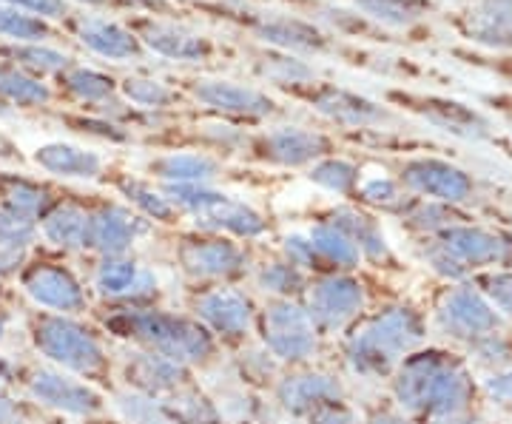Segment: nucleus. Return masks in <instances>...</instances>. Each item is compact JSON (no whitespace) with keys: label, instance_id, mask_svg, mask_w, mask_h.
Instances as JSON below:
<instances>
[{"label":"nucleus","instance_id":"obj_1","mask_svg":"<svg viewBox=\"0 0 512 424\" xmlns=\"http://www.w3.org/2000/svg\"><path fill=\"white\" fill-rule=\"evenodd\" d=\"M97 325L140 351L157 353L191 370L208 368L220 359L222 345L194 316L165 311L160 305H109L97 314Z\"/></svg>","mask_w":512,"mask_h":424},{"label":"nucleus","instance_id":"obj_2","mask_svg":"<svg viewBox=\"0 0 512 424\" xmlns=\"http://www.w3.org/2000/svg\"><path fill=\"white\" fill-rule=\"evenodd\" d=\"M26 336L32 351L52 368L66 370L92 385H106L111 379V356L97 328L80 316L29 311Z\"/></svg>","mask_w":512,"mask_h":424},{"label":"nucleus","instance_id":"obj_3","mask_svg":"<svg viewBox=\"0 0 512 424\" xmlns=\"http://www.w3.org/2000/svg\"><path fill=\"white\" fill-rule=\"evenodd\" d=\"M419 342V316L410 308H384L342 333V362L353 376L387 379Z\"/></svg>","mask_w":512,"mask_h":424},{"label":"nucleus","instance_id":"obj_4","mask_svg":"<svg viewBox=\"0 0 512 424\" xmlns=\"http://www.w3.org/2000/svg\"><path fill=\"white\" fill-rule=\"evenodd\" d=\"M256 342L282 368H305L322 351V333L302 299H265L256 311Z\"/></svg>","mask_w":512,"mask_h":424},{"label":"nucleus","instance_id":"obj_5","mask_svg":"<svg viewBox=\"0 0 512 424\" xmlns=\"http://www.w3.org/2000/svg\"><path fill=\"white\" fill-rule=\"evenodd\" d=\"M15 282L20 294L35 305V311L66 316H83L92 311V291L86 279L63 259L29 257Z\"/></svg>","mask_w":512,"mask_h":424},{"label":"nucleus","instance_id":"obj_6","mask_svg":"<svg viewBox=\"0 0 512 424\" xmlns=\"http://www.w3.org/2000/svg\"><path fill=\"white\" fill-rule=\"evenodd\" d=\"M256 302L239 285H197L188 296V314L211 333L222 348L251 342L256 328Z\"/></svg>","mask_w":512,"mask_h":424},{"label":"nucleus","instance_id":"obj_7","mask_svg":"<svg viewBox=\"0 0 512 424\" xmlns=\"http://www.w3.org/2000/svg\"><path fill=\"white\" fill-rule=\"evenodd\" d=\"M18 385L29 402L60 416L92 422L106 413V396L97 385L52 365H23Z\"/></svg>","mask_w":512,"mask_h":424},{"label":"nucleus","instance_id":"obj_8","mask_svg":"<svg viewBox=\"0 0 512 424\" xmlns=\"http://www.w3.org/2000/svg\"><path fill=\"white\" fill-rule=\"evenodd\" d=\"M177 268L194 285H237L251 277V254L242 242L222 234H188L174 248Z\"/></svg>","mask_w":512,"mask_h":424},{"label":"nucleus","instance_id":"obj_9","mask_svg":"<svg viewBox=\"0 0 512 424\" xmlns=\"http://www.w3.org/2000/svg\"><path fill=\"white\" fill-rule=\"evenodd\" d=\"M302 305L322 336H342L365 314L367 291L353 271H322L308 279Z\"/></svg>","mask_w":512,"mask_h":424},{"label":"nucleus","instance_id":"obj_10","mask_svg":"<svg viewBox=\"0 0 512 424\" xmlns=\"http://www.w3.org/2000/svg\"><path fill=\"white\" fill-rule=\"evenodd\" d=\"M185 214L202 234H222L237 242H256L268 234V220L254 205L234 200L211 185H197L185 197Z\"/></svg>","mask_w":512,"mask_h":424},{"label":"nucleus","instance_id":"obj_11","mask_svg":"<svg viewBox=\"0 0 512 424\" xmlns=\"http://www.w3.org/2000/svg\"><path fill=\"white\" fill-rule=\"evenodd\" d=\"M86 285L106 305H157L163 296L157 271L134 254L94 257Z\"/></svg>","mask_w":512,"mask_h":424},{"label":"nucleus","instance_id":"obj_12","mask_svg":"<svg viewBox=\"0 0 512 424\" xmlns=\"http://www.w3.org/2000/svg\"><path fill=\"white\" fill-rule=\"evenodd\" d=\"M271 393H274L276 407L285 416L302 419V422L311 416L313 410L348 399L345 382L336 373L313 368V365H305V368H285L279 373V379L274 382Z\"/></svg>","mask_w":512,"mask_h":424},{"label":"nucleus","instance_id":"obj_13","mask_svg":"<svg viewBox=\"0 0 512 424\" xmlns=\"http://www.w3.org/2000/svg\"><path fill=\"white\" fill-rule=\"evenodd\" d=\"M151 231V222L126 205L106 203L89 211V254L120 257L131 254L134 245Z\"/></svg>","mask_w":512,"mask_h":424},{"label":"nucleus","instance_id":"obj_14","mask_svg":"<svg viewBox=\"0 0 512 424\" xmlns=\"http://www.w3.org/2000/svg\"><path fill=\"white\" fill-rule=\"evenodd\" d=\"M120 373L126 379L128 390H137V393H146L154 399H165L168 393H174L177 388H183L188 382H194V370L177 365L165 356L157 353L128 351L120 362Z\"/></svg>","mask_w":512,"mask_h":424},{"label":"nucleus","instance_id":"obj_15","mask_svg":"<svg viewBox=\"0 0 512 424\" xmlns=\"http://www.w3.org/2000/svg\"><path fill=\"white\" fill-rule=\"evenodd\" d=\"M256 151L262 160L285 168L313 166L330 151V140L325 134L302 126H279L256 140Z\"/></svg>","mask_w":512,"mask_h":424},{"label":"nucleus","instance_id":"obj_16","mask_svg":"<svg viewBox=\"0 0 512 424\" xmlns=\"http://www.w3.org/2000/svg\"><path fill=\"white\" fill-rule=\"evenodd\" d=\"M402 183L436 203H464L473 194V180L461 168L441 160H413L402 168Z\"/></svg>","mask_w":512,"mask_h":424},{"label":"nucleus","instance_id":"obj_17","mask_svg":"<svg viewBox=\"0 0 512 424\" xmlns=\"http://www.w3.org/2000/svg\"><path fill=\"white\" fill-rule=\"evenodd\" d=\"M194 97L208 109L231 114V117H245V120H265L276 111V103L268 94L256 92L251 86L231 83V80H197Z\"/></svg>","mask_w":512,"mask_h":424},{"label":"nucleus","instance_id":"obj_18","mask_svg":"<svg viewBox=\"0 0 512 424\" xmlns=\"http://www.w3.org/2000/svg\"><path fill=\"white\" fill-rule=\"evenodd\" d=\"M439 245L453 257L461 271L478 268V265H498L510 259V242L495 237L481 228H467V225H450L441 231Z\"/></svg>","mask_w":512,"mask_h":424},{"label":"nucleus","instance_id":"obj_19","mask_svg":"<svg viewBox=\"0 0 512 424\" xmlns=\"http://www.w3.org/2000/svg\"><path fill=\"white\" fill-rule=\"evenodd\" d=\"M441 328L461 339H481L495 331L498 316L490 308V302L473 288H456L450 291L439 311Z\"/></svg>","mask_w":512,"mask_h":424},{"label":"nucleus","instance_id":"obj_20","mask_svg":"<svg viewBox=\"0 0 512 424\" xmlns=\"http://www.w3.org/2000/svg\"><path fill=\"white\" fill-rule=\"evenodd\" d=\"M40 240L60 254H86L89 251V208L57 200L37 222Z\"/></svg>","mask_w":512,"mask_h":424},{"label":"nucleus","instance_id":"obj_21","mask_svg":"<svg viewBox=\"0 0 512 424\" xmlns=\"http://www.w3.org/2000/svg\"><path fill=\"white\" fill-rule=\"evenodd\" d=\"M311 103L325 120L336 126H348V129L382 126L384 120H390V114L379 103L367 100L362 94L336 89V86H322L319 92H313Z\"/></svg>","mask_w":512,"mask_h":424},{"label":"nucleus","instance_id":"obj_22","mask_svg":"<svg viewBox=\"0 0 512 424\" xmlns=\"http://www.w3.org/2000/svg\"><path fill=\"white\" fill-rule=\"evenodd\" d=\"M256 35L288 55H322L328 49V37L299 18H265L256 26Z\"/></svg>","mask_w":512,"mask_h":424},{"label":"nucleus","instance_id":"obj_23","mask_svg":"<svg viewBox=\"0 0 512 424\" xmlns=\"http://www.w3.org/2000/svg\"><path fill=\"white\" fill-rule=\"evenodd\" d=\"M140 40L146 43L154 55L168 57V60H185V63H194V60H205L211 55V43L202 35H194L183 26H174V23H146Z\"/></svg>","mask_w":512,"mask_h":424},{"label":"nucleus","instance_id":"obj_24","mask_svg":"<svg viewBox=\"0 0 512 424\" xmlns=\"http://www.w3.org/2000/svg\"><path fill=\"white\" fill-rule=\"evenodd\" d=\"M35 163L63 180H97L103 174V157L72 143L40 146L35 151Z\"/></svg>","mask_w":512,"mask_h":424},{"label":"nucleus","instance_id":"obj_25","mask_svg":"<svg viewBox=\"0 0 512 424\" xmlns=\"http://www.w3.org/2000/svg\"><path fill=\"white\" fill-rule=\"evenodd\" d=\"M151 174L163 185H211L220 177V163L200 151H171L151 160Z\"/></svg>","mask_w":512,"mask_h":424},{"label":"nucleus","instance_id":"obj_26","mask_svg":"<svg viewBox=\"0 0 512 424\" xmlns=\"http://www.w3.org/2000/svg\"><path fill=\"white\" fill-rule=\"evenodd\" d=\"M77 37L94 55L109 60H131L140 55V37H134L120 23H111L106 18H80Z\"/></svg>","mask_w":512,"mask_h":424},{"label":"nucleus","instance_id":"obj_27","mask_svg":"<svg viewBox=\"0 0 512 424\" xmlns=\"http://www.w3.org/2000/svg\"><path fill=\"white\" fill-rule=\"evenodd\" d=\"M467 35L495 49H512V0H478L467 15Z\"/></svg>","mask_w":512,"mask_h":424},{"label":"nucleus","instance_id":"obj_28","mask_svg":"<svg viewBox=\"0 0 512 424\" xmlns=\"http://www.w3.org/2000/svg\"><path fill=\"white\" fill-rule=\"evenodd\" d=\"M160 402L174 424H228L220 413L217 399L202 388L197 379L168 393Z\"/></svg>","mask_w":512,"mask_h":424},{"label":"nucleus","instance_id":"obj_29","mask_svg":"<svg viewBox=\"0 0 512 424\" xmlns=\"http://www.w3.org/2000/svg\"><path fill=\"white\" fill-rule=\"evenodd\" d=\"M308 237H311L313 251L325 271H356L362 265V254H359L356 242L330 220L316 222L308 231Z\"/></svg>","mask_w":512,"mask_h":424},{"label":"nucleus","instance_id":"obj_30","mask_svg":"<svg viewBox=\"0 0 512 424\" xmlns=\"http://www.w3.org/2000/svg\"><path fill=\"white\" fill-rule=\"evenodd\" d=\"M254 285L268 296V299H302L308 288V274H302L299 268H293L288 259L279 254L271 259H262L251 268Z\"/></svg>","mask_w":512,"mask_h":424},{"label":"nucleus","instance_id":"obj_31","mask_svg":"<svg viewBox=\"0 0 512 424\" xmlns=\"http://www.w3.org/2000/svg\"><path fill=\"white\" fill-rule=\"evenodd\" d=\"M333 225H339L350 240L356 242L359 254H362V262H384L390 257V248H387V240H384L382 228L373 217H367L365 211H356V208H336L328 217Z\"/></svg>","mask_w":512,"mask_h":424},{"label":"nucleus","instance_id":"obj_32","mask_svg":"<svg viewBox=\"0 0 512 424\" xmlns=\"http://www.w3.org/2000/svg\"><path fill=\"white\" fill-rule=\"evenodd\" d=\"M416 109L430 123H436L439 129L450 131L456 137H464V140L487 137V120L473 109H467L464 103H456V100H421Z\"/></svg>","mask_w":512,"mask_h":424},{"label":"nucleus","instance_id":"obj_33","mask_svg":"<svg viewBox=\"0 0 512 424\" xmlns=\"http://www.w3.org/2000/svg\"><path fill=\"white\" fill-rule=\"evenodd\" d=\"M231 368H234V379H237L239 385H245V388L251 390L274 388L279 373L285 370L259 342L256 345H251V342L239 345Z\"/></svg>","mask_w":512,"mask_h":424},{"label":"nucleus","instance_id":"obj_34","mask_svg":"<svg viewBox=\"0 0 512 424\" xmlns=\"http://www.w3.org/2000/svg\"><path fill=\"white\" fill-rule=\"evenodd\" d=\"M0 203L12 205L40 222V217L57 203V197L46 185L35 183V180H26L18 174H3L0 177Z\"/></svg>","mask_w":512,"mask_h":424},{"label":"nucleus","instance_id":"obj_35","mask_svg":"<svg viewBox=\"0 0 512 424\" xmlns=\"http://www.w3.org/2000/svg\"><path fill=\"white\" fill-rule=\"evenodd\" d=\"M117 185H120V194L131 205V211H137L143 220L160 222V225H174L177 217H180V211L154 185L143 183V180H131V177H123Z\"/></svg>","mask_w":512,"mask_h":424},{"label":"nucleus","instance_id":"obj_36","mask_svg":"<svg viewBox=\"0 0 512 424\" xmlns=\"http://www.w3.org/2000/svg\"><path fill=\"white\" fill-rule=\"evenodd\" d=\"M111 405L120 413V419L126 424H174L168 419L165 407L160 399L137 393V390L120 388L111 393Z\"/></svg>","mask_w":512,"mask_h":424},{"label":"nucleus","instance_id":"obj_37","mask_svg":"<svg viewBox=\"0 0 512 424\" xmlns=\"http://www.w3.org/2000/svg\"><path fill=\"white\" fill-rule=\"evenodd\" d=\"M353 3L365 12L367 18L379 20V23L393 26V29L413 26L430 9L427 0H353Z\"/></svg>","mask_w":512,"mask_h":424},{"label":"nucleus","instance_id":"obj_38","mask_svg":"<svg viewBox=\"0 0 512 424\" xmlns=\"http://www.w3.org/2000/svg\"><path fill=\"white\" fill-rule=\"evenodd\" d=\"M308 180L319 188H325L330 194H339V197H350L356 194V185H359V168L348 163V160H339V157H322L311 166Z\"/></svg>","mask_w":512,"mask_h":424},{"label":"nucleus","instance_id":"obj_39","mask_svg":"<svg viewBox=\"0 0 512 424\" xmlns=\"http://www.w3.org/2000/svg\"><path fill=\"white\" fill-rule=\"evenodd\" d=\"M0 97L15 103V106L32 109V106L49 103L52 92L46 83H40V80L18 72V69H0Z\"/></svg>","mask_w":512,"mask_h":424},{"label":"nucleus","instance_id":"obj_40","mask_svg":"<svg viewBox=\"0 0 512 424\" xmlns=\"http://www.w3.org/2000/svg\"><path fill=\"white\" fill-rule=\"evenodd\" d=\"M0 242L23 248V251H35V245L40 242L37 220L12 205L0 203Z\"/></svg>","mask_w":512,"mask_h":424},{"label":"nucleus","instance_id":"obj_41","mask_svg":"<svg viewBox=\"0 0 512 424\" xmlns=\"http://www.w3.org/2000/svg\"><path fill=\"white\" fill-rule=\"evenodd\" d=\"M66 89L77 100H83V103L103 106V103H109L111 97H114L117 86H114V80H111L109 74L94 72V69H72V72H66Z\"/></svg>","mask_w":512,"mask_h":424},{"label":"nucleus","instance_id":"obj_42","mask_svg":"<svg viewBox=\"0 0 512 424\" xmlns=\"http://www.w3.org/2000/svg\"><path fill=\"white\" fill-rule=\"evenodd\" d=\"M259 74L268 77L276 86H308L313 83V69L293 55H279V57H265L259 63Z\"/></svg>","mask_w":512,"mask_h":424},{"label":"nucleus","instance_id":"obj_43","mask_svg":"<svg viewBox=\"0 0 512 424\" xmlns=\"http://www.w3.org/2000/svg\"><path fill=\"white\" fill-rule=\"evenodd\" d=\"M0 35L12 37L18 43H40L43 37H49V26L40 18L20 12L15 6L0 3Z\"/></svg>","mask_w":512,"mask_h":424},{"label":"nucleus","instance_id":"obj_44","mask_svg":"<svg viewBox=\"0 0 512 424\" xmlns=\"http://www.w3.org/2000/svg\"><path fill=\"white\" fill-rule=\"evenodd\" d=\"M123 94H126L128 103H134L137 109H165V106H171V100H174V92L160 83V80H154V77H126L123 80Z\"/></svg>","mask_w":512,"mask_h":424},{"label":"nucleus","instance_id":"obj_45","mask_svg":"<svg viewBox=\"0 0 512 424\" xmlns=\"http://www.w3.org/2000/svg\"><path fill=\"white\" fill-rule=\"evenodd\" d=\"M279 257L288 259L293 268H299V271L308 274V277L325 271L319 257H316V251H313L311 237L302 234V231H293V234H288V237L282 240V245H279Z\"/></svg>","mask_w":512,"mask_h":424},{"label":"nucleus","instance_id":"obj_46","mask_svg":"<svg viewBox=\"0 0 512 424\" xmlns=\"http://www.w3.org/2000/svg\"><path fill=\"white\" fill-rule=\"evenodd\" d=\"M12 57L18 60L20 66H26L29 72L49 74V72H66L69 57L60 55L55 49H46L40 43H23L18 49H12Z\"/></svg>","mask_w":512,"mask_h":424},{"label":"nucleus","instance_id":"obj_47","mask_svg":"<svg viewBox=\"0 0 512 424\" xmlns=\"http://www.w3.org/2000/svg\"><path fill=\"white\" fill-rule=\"evenodd\" d=\"M356 194L367 205H382V208H396L404 200L396 180H390V177H365L356 185Z\"/></svg>","mask_w":512,"mask_h":424},{"label":"nucleus","instance_id":"obj_48","mask_svg":"<svg viewBox=\"0 0 512 424\" xmlns=\"http://www.w3.org/2000/svg\"><path fill=\"white\" fill-rule=\"evenodd\" d=\"M305 424H365V419L345 399V402H333V405L313 410L311 416L305 419Z\"/></svg>","mask_w":512,"mask_h":424},{"label":"nucleus","instance_id":"obj_49","mask_svg":"<svg viewBox=\"0 0 512 424\" xmlns=\"http://www.w3.org/2000/svg\"><path fill=\"white\" fill-rule=\"evenodd\" d=\"M484 294L493 299L495 308H501V314L512 316V274H493L484 279Z\"/></svg>","mask_w":512,"mask_h":424},{"label":"nucleus","instance_id":"obj_50","mask_svg":"<svg viewBox=\"0 0 512 424\" xmlns=\"http://www.w3.org/2000/svg\"><path fill=\"white\" fill-rule=\"evenodd\" d=\"M0 424H32L29 402L12 396L9 390H0Z\"/></svg>","mask_w":512,"mask_h":424},{"label":"nucleus","instance_id":"obj_51","mask_svg":"<svg viewBox=\"0 0 512 424\" xmlns=\"http://www.w3.org/2000/svg\"><path fill=\"white\" fill-rule=\"evenodd\" d=\"M6 6H15L20 12H32L37 18H63L66 3L63 0H3Z\"/></svg>","mask_w":512,"mask_h":424},{"label":"nucleus","instance_id":"obj_52","mask_svg":"<svg viewBox=\"0 0 512 424\" xmlns=\"http://www.w3.org/2000/svg\"><path fill=\"white\" fill-rule=\"evenodd\" d=\"M20 370H23L20 362H15V359H12V356H6V353H0V390L18 388Z\"/></svg>","mask_w":512,"mask_h":424},{"label":"nucleus","instance_id":"obj_53","mask_svg":"<svg viewBox=\"0 0 512 424\" xmlns=\"http://www.w3.org/2000/svg\"><path fill=\"white\" fill-rule=\"evenodd\" d=\"M365 424H410L404 416H396V413H390V410H376V413H370L365 419Z\"/></svg>","mask_w":512,"mask_h":424},{"label":"nucleus","instance_id":"obj_54","mask_svg":"<svg viewBox=\"0 0 512 424\" xmlns=\"http://www.w3.org/2000/svg\"><path fill=\"white\" fill-rule=\"evenodd\" d=\"M12 325H15V311H12V308H6V305H0V342L9 336Z\"/></svg>","mask_w":512,"mask_h":424},{"label":"nucleus","instance_id":"obj_55","mask_svg":"<svg viewBox=\"0 0 512 424\" xmlns=\"http://www.w3.org/2000/svg\"><path fill=\"white\" fill-rule=\"evenodd\" d=\"M433 424H478L476 419L464 416V413H450V416H433Z\"/></svg>","mask_w":512,"mask_h":424},{"label":"nucleus","instance_id":"obj_56","mask_svg":"<svg viewBox=\"0 0 512 424\" xmlns=\"http://www.w3.org/2000/svg\"><path fill=\"white\" fill-rule=\"evenodd\" d=\"M6 299H9V285L0 279V305H6Z\"/></svg>","mask_w":512,"mask_h":424},{"label":"nucleus","instance_id":"obj_57","mask_svg":"<svg viewBox=\"0 0 512 424\" xmlns=\"http://www.w3.org/2000/svg\"><path fill=\"white\" fill-rule=\"evenodd\" d=\"M237 424H268V422H265V419L259 416V419H245V422H237Z\"/></svg>","mask_w":512,"mask_h":424},{"label":"nucleus","instance_id":"obj_58","mask_svg":"<svg viewBox=\"0 0 512 424\" xmlns=\"http://www.w3.org/2000/svg\"><path fill=\"white\" fill-rule=\"evenodd\" d=\"M86 3H100V0H86Z\"/></svg>","mask_w":512,"mask_h":424}]
</instances>
